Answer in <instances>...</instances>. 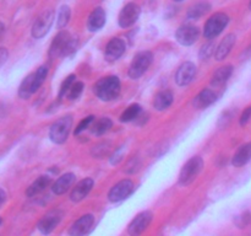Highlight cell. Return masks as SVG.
<instances>
[{
    "label": "cell",
    "instance_id": "1",
    "mask_svg": "<svg viewBox=\"0 0 251 236\" xmlns=\"http://www.w3.org/2000/svg\"><path fill=\"white\" fill-rule=\"evenodd\" d=\"M93 91L100 101L109 102L119 96L122 91V83H120V79L115 75L104 76L95 84Z\"/></svg>",
    "mask_w": 251,
    "mask_h": 236
},
{
    "label": "cell",
    "instance_id": "2",
    "mask_svg": "<svg viewBox=\"0 0 251 236\" xmlns=\"http://www.w3.org/2000/svg\"><path fill=\"white\" fill-rule=\"evenodd\" d=\"M77 49V41L66 31H60L55 37L49 48L50 58L55 57H69Z\"/></svg>",
    "mask_w": 251,
    "mask_h": 236
},
{
    "label": "cell",
    "instance_id": "3",
    "mask_svg": "<svg viewBox=\"0 0 251 236\" xmlns=\"http://www.w3.org/2000/svg\"><path fill=\"white\" fill-rule=\"evenodd\" d=\"M73 123L74 119L71 115L63 116L58 120H55L49 129V138L51 142L55 144H64L68 140Z\"/></svg>",
    "mask_w": 251,
    "mask_h": 236
},
{
    "label": "cell",
    "instance_id": "4",
    "mask_svg": "<svg viewBox=\"0 0 251 236\" xmlns=\"http://www.w3.org/2000/svg\"><path fill=\"white\" fill-rule=\"evenodd\" d=\"M202 167L203 160L200 156H193L191 159H189L180 170V174H179V184H181V186H189L190 183H193L198 178L200 172L202 171Z\"/></svg>",
    "mask_w": 251,
    "mask_h": 236
},
{
    "label": "cell",
    "instance_id": "5",
    "mask_svg": "<svg viewBox=\"0 0 251 236\" xmlns=\"http://www.w3.org/2000/svg\"><path fill=\"white\" fill-rule=\"evenodd\" d=\"M153 60V54L150 51H142L139 52L136 56L132 59L131 64L129 68V76L132 80L141 78L147 70H149L150 65Z\"/></svg>",
    "mask_w": 251,
    "mask_h": 236
},
{
    "label": "cell",
    "instance_id": "6",
    "mask_svg": "<svg viewBox=\"0 0 251 236\" xmlns=\"http://www.w3.org/2000/svg\"><path fill=\"white\" fill-rule=\"evenodd\" d=\"M229 22V17L225 12H216L207 20L203 27V36L207 39H212L223 32Z\"/></svg>",
    "mask_w": 251,
    "mask_h": 236
},
{
    "label": "cell",
    "instance_id": "7",
    "mask_svg": "<svg viewBox=\"0 0 251 236\" xmlns=\"http://www.w3.org/2000/svg\"><path fill=\"white\" fill-rule=\"evenodd\" d=\"M134 182L130 178H125L115 183L114 186L110 188L109 193H108V199L112 203H119V202L126 199L130 194L134 192Z\"/></svg>",
    "mask_w": 251,
    "mask_h": 236
},
{
    "label": "cell",
    "instance_id": "8",
    "mask_svg": "<svg viewBox=\"0 0 251 236\" xmlns=\"http://www.w3.org/2000/svg\"><path fill=\"white\" fill-rule=\"evenodd\" d=\"M64 213L60 209H53V210L48 211L41 220L37 224V229L41 231L43 235H49L55 230L56 226L60 224L61 219H63Z\"/></svg>",
    "mask_w": 251,
    "mask_h": 236
},
{
    "label": "cell",
    "instance_id": "9",
    "mask_svg": "<svg viewBox=\"0 0 251 236\" xmlns=\"http://www.w3.org/2000/svg\"><path fill=\"white\" fill-rule=\"evenodd\" d=\"M53 21H54L53 10H46L44 12H42V14L36 19L33 26H32V36L37 39L46 36V34L49 32V30H50L51 25H53Z\"/></svg>",
    "mask_w": 251,
    "mask_h": 236
},
{
    "label": "cell",
    "instance_id": "10",
    "mask_svg": "<svg viewBox=\"0 0 251 236\" xmlns=\"http://www.w3.org/2000/svg\"><path fill=\"white\" fill-rule=\"evenodd\" d=\"M140 12H141V9H140L139 5L135 4V2H129L120 11L119 17H118V24L122 29H127V27L132 26L139 20Z\"/></svg>",
    "mask_w": 251,
    "mask_h": 236
},
{
    "label": "cell",
    "instance_id": "11",
    "mask_svg": "<svg viewBox=\"0 0 251 236\" xmlns=\"http://www.w3.org/2000/svg\"><path fill=\"white\" fill-rule=\"evenodd\" d=\"M152 218H153V214L150 210L141 211L140 214H137L132 221L130 223L129 228H127V233L130 236H140L151 224Z\"/></svg>",
    "mask_w": 251,
    "mask_h": 236
},
{
    "label": "cell",
    "instance_id": "12",
    "mask_svg": "<svg viewBox=\"0 0 251 236\" xmlns=\"http://www.w3.org/2000/svg\"><path fill=\"white\" fill-rule=\"evenodd\" d=\"M199 37H200V31L198 27L191 26V25L180 26L176 32V39L178 41V43L185 47L193 46L198 41Z\"/></svg>",
    "mask_w": 251,
    "mask_h": 236
},
{
    "label": "cell",
    "instance_id": "13",
    "mask_svg": "<svg viewBox=\"0 0 251 236\" xmlns=\"http://www.w3.org/2000/svg\"><path fill=\"white\" fill-rule=\"evenodd\" d=\"M196 65L193 61H185L178 68L176 73V83L179 86H188L194 81L196 76Z\"/></svg>",
    "mask_w": 251,
    "mask_h": 236
},
{
    "label": "cell",
    "instance_id": "14",
    "mask_svg": "<svg viewBox=\"0 0 251 236\" xmlns=\"http://www.w3.org/2000/svg\"><path fill=\"white\" fill-rule=\"evenodd\" d=\"M93 224H95V216H93L92 214H85V215L78 218L77 220L71 225L70 230H69V235L85 236L86 234L90 233Z\"/></svg>",
    "mask_w": 251,
    "mask_h": 236
},
{
    "label": "cell",
    "instance_id": "15",
    "mask_svg": "<svg viewBox=\"0 0 251 236\" xmlns=\"http://www.w3.org/2000/svg\"><path fill=\"white\" fill-rule=\"evenodd\" d=\"M93 186H95V181H93L91 177H86V178L81 179V181L77 182V184L74 187L73 191H71L70 199L74 203H78V202L83 201V199L90 194V192L92 191Z\"/></svg>",
    "mask_w": 251,
    "mask_h": 236
},
{
    "label": "cell",
    "instance_id": "16",
    "mask_svg": "<svg viewBox=\"0 0 251 236\" xmlns=\"http://www.w3.org/2000/svg\"><path fill=\"white\" fill-rule=\"evenodd\" d=\"M125 52V42L122 38H112L105 46L104 58L108 61H115L124 54Z\"/></svg>",
    "mask_w": 251,
    "mask_h": 236
},
{
    "label": "cell",
    "instance_id": "17",
    "mask_svg": "<svg viewBox=\"0 0 251 236\" xmlns=\"http://www.w3.org/2000/svg\"><path fill=\"white\" fill-rule=\"evenodd\" d=\"M76 177L73 172H68V174H64L51 184V191L56 196H60V194L66 193L69 189L73 187L74 182H75Z\"/></svg>",
    "mask_w": 251,
    "mask_h": 236
},
{
    "label": "cell",
    "instance_id": "18",
    "mask_svg": "<svg viewBox=\"0 0 251 236\" xmlns=\"http://www.w3.org/2000/svg\"><path fill=\"white\" fill-rule=\"evenodd\" d=\"M105 11L102 7H96L87 19V30L90 32H97L104 26Z\"/></svg>",
    "mask_w": 251,
    "mask_h": 236
},
{
    "label": "cell",
    "instance_id": "19",
    "mask_svg": "<svg viewBox=\"0 0 251 236\" xmlns=\"http://www.w3.org/2000/svg\"><path fill=\"white\" fill-rule=\"evenodd\" d=\"M216 93L215 91L211 90V88H203L202 91L198 93L195 96L193 101L194 107L198 108V110H203V108H207L208 106L212 105L216 101Z\"/></svg>",
    "mask_w": 251,
    "mask_h": 236
},
{
    "label": "cell",
    "instance_id": "20",
    "mask_svg": "<svg viewBox=\"0 0 251 236\" xmlns=\"http://www.w3.org/2000/svg\"><path fill=\"white\" fill-rule=\"evenodd\" d=\"M234 43H235V36H234V34H233V33L227 34V36H226L225 38L221 41V43L218 44L217 48H216L215 58L217 59L218 61L225 60V59L228 57V54L230 53V51H232Z\"/></svg>",
    "mask_w": 251,
    "mask_h": 236
},
{
    "label": "cell",
    "instance_id": "21",
    "mask_svg": "<svg viewBox=\"0 0 251 236\" xmlns=\"http://www.w3.org/2000/svg\"><path fill=\"white\" fill-rule=\"evenodd\" d=\"M251 160V144H244L239 147L232 157V165L235 167H242Z\"/></svg>",
    "mask_w": 251,
    "mask_h": 236
},
{
    "label": "cell",
    "instance_id": "22",
    "mask_svg": "<svg viewBox=\"0 0 251 236\" xmlns=\"http://www.w3.org/2000/svg\"><path fill=\"white\" fill-rule=\"evenodd\" d=\"M174 101V96L172 91L169 90H162L154 96L153 100V107L157 111H166L172 106Z\"/></svg>",
    "mask_w": 251,
    "mask_h": 236
},
{
    "label": "cell",
    "instance_id": "23",
    "mask_svg": "<svg viewBox=\"0 0 251 236\" xmlns=\"http://www.w3.org/2000/svg\"><path fill=\"white\" fill-rule=\"evenodd\" d=\"M233 66L232 65H225L218 68L215 73L212 74L211 78V85L212 86H222L229 80V78L233 74Z\"/></svg>",
    "mask_w": 251,
    "mask_h": 236
},
{
    "label": "cell",
    "instance_id": "24",
    "mask_svg": "<svg viewBox=\"0 0 251 236\" xmlns=\"http://www.w3.org/2000/svg\"><path fill=\"white\" fill-rule=\"evenodd\" d=\"M50 183H51L50 176H46V175L39 176L38 178H37L36 181H34L33 183L26 189V196L29 197V198H31V197L37 196V194L42 193V192H43Z\"/></svg>",
    "mask_w": 251,
    "mask_h": 236
},
{
    "label": "cell",
    "instance_id": "25",
    "mask_svg": "<svg viewBox=\"0 0 251 236\" xmlns=\"http://www.w3.org/2000/svg\"><path fill=\"white\" fill-rule=\"evenodd\" d=\"M112 127H113L112 119L108 117H102L98 120H96V122H93L92 127H91V130H92V133L95 135L100 137V135L109 132V130L112 129Z\"/></svg>",
    "mask_w": 251,
    "mask_h": 236
},
{
    "label": "cell",
    "instance_id": "26",
    "mask_svg": "<svg viewBox=\"0 0 251 236\" xmlns=\"http://www.w3.org/2000/svg\"><path fill=\"white\" fill-rule=\"evenodd\" d=\"M141 106L139 103H132L130 105L126 110H124V112L122 113L120 116V122L123 123H127V122H132V120L137 119L141 115Z\"/></svg>",
    "mask_w": 251,
    "mask_h": 236
},
{
    "label": "cell",
    "instance_id": "27",
    "mask_svg": "<svg viewBox=\"0 0 251 236\" xmlns=\"http://www.w3.org/2000/svg\"><path fill=\"white\" fill-rule=\"evenodd\" d=\"M211 10V5L208 2H198V4L193 5L190 9L188 10V17L190 20H198L202 17L206 12Z\"/></svg>",
    "mask_w": 251,
    "mask_h": 236
},
{
    "label": "cell",
    "instance_id": "28",
    "mask_svg": "<svg viewBox=\"0 0 251 236\" xmlns=\"http://www.w3.org/2000/svg\"><path fill=\"white\" fill-rule=\"evenodd\" d=\"M48 71H49L48 66H46V65L39 66V68L34 71L33 83H32V91H33V93L37 92V91H38V88L42 86V84L44 83L47 75H48Z\"/></svg>",
    "mask_w": 251,
    "mask_h": 236
},
{
    "label": "cell",
    "instance_id": "29",
    "mask_svg": "<svg viewBox=\"0 0 251 236\" xmlns=\"http://www.w3.org/2000/svg\"><path fill=\"white\" fill-rule=\"evenodd\" d=\"M32 83H33V73L29 74L28 76L24 79V81L21 83L19 88V96L24 100H27L31 95H33V91H32Z\"/></svg>",
    "mask_w": 251,
    "mask_h": 236
},
{
    "label": "cell",
    "instance_id": "30",
    "mask_svg": "<svg viewBox=\"0 0 251 236\" xmlns=\"http://www.w3.org/2000/svg\"><path fill=\"white\" fill-rule=\"evenodd\" d=\"M110 143L109 142H103L100 143V144L95 145L92 149V155L95 157H98V159H102V157L107 156L110 152Z\"/></svg>",
    "mask_w": 251,
    "mask_h": 236
},
{
    "label": "cell",
    "instance_id": "31",
    "mask_svg": "<svg viewBox=\"0 0 251 236\" xmlns=\"http://www.w3.org/2000/svg\"><path fill=\"white\" fill-rule=\"evenodd\" d=\"M70 7L68 5H64V6L60 7L58 12V27L59 29H64L66 25L70 21Z\"/></svg>",
    "mask_w": 251,
    "mask_h": 236
},
{
    "label": "cell",
    "instance_id": "32",
    "mask_svg": "<svg viewBox=\"0 0 251 236\" xmlns=\"http://www.w3.org/2000/svg\"><path fill=\"white\" fill-rule=\"evenodd\" d=\"M74 83H75V75H74V74H71L68 78H65V80H64L60 85V90H59V100H61V98L65 97V96L68 95L69 90H70Z\"/></svg>",
    "mask_w": 251,
    "mask_h": 236
},
{
    "label": "cell",
    "instance_id": "33",
    "mask_svg": "<svg viewBox=\"0 0 251 236\" xmlns=\"http://www.w3.org/2000/svg\"><path fill=\"white\" fill-rule=\"evenodd\" d=\"M82 91H83V84L81 83V81H75V83L73 84V86H71L70 90H69L66 97H68L70 101L77 100V98L81 96V93H82Z\"/></svg>",
    "mask_w": 251,
    "mask_h": 236
},
{
    "label": "cell",
    "instance_id": "34",
    "mask_svg": "<svg viewBox=\"0 0 251 236\" xmlns=\"http://www.w3.org/2000/svg\"><path fill=\"white\" fill-rule=\"evenodd\" d=\"M93 122H95V117H93V116H87V117H85L80 123H78L77 127L75 128V130H74V134L80 135L81 133L85 132L87 128H90L91 125L93 124Z\"/></svg>",
    "mask_w": 251,
    "mask_h": 236
},
{
    "label": "cell",
    "instance_id": "35",
    "mask_svg": "<svg viewBox=\"0 0 251 236\" xmlns=\"http://www.w3.org/2000/svg\"><path fill=\"white\" fill-rule=\"evenodd\" d=\"M141 167V161H140L139 157H131L130 160H127V162L125 164V169L124 171L126 174H136L137 171L140 170Z\"/></svg>",
    "mask_w": 251,
    "mask_h": 236
},
{
    "label": "cell",
    "instance_id": "36",
    "mask_svg": "<svg viewBox=\"0 0 251 236\" xmlns=\"http://www.w3.org/2000/svg\"><path fill=\"white\" fill-rule=\"evenodd\" d=\"M215 49L216 47L213 42H208V43L203 44L200 49V54H199V56H200V59H202V60L208 59L213 53H215Z\"/></svg>",
    "mask_w": 251,
    "mask_h": 236
},
{
    "label": "cell",
    "instance_id": "37",
    "mask_svg": "<svg viewBox=\"0 0 251 236\" xmlns=\"http://www.w3.org/2000/svg\"><path fill=\"white\" fill-rule=\"evenodd\" d=\"M250 223H251V214L249 211H245V213H243L242 215L237 216V219H235V224H237L238 228H245V226L249 225Z\"/></svg>",
    "mask_w": 251,
    "mask_h": 236
},
{
    "label": "cell",
    "instance_id": "38",
    "mask_svg": "<svg viewBox=\"0 0 251 236\" xmlns=\"http://www.w3.org/2000/svg\"><path fill=\"white\" fill-rule=\"evenodd\" d=\"M123 156H124V147H120L110 155L109 161L112 165H118L123 160Z\"/></svg>",
    "mask_w": 251,
    "mask_h": 236
},
{
    "label": "cell",
    "instance_id": "39",
    "mask_svg": "<svg viewBox=\"0 0 251 236\" xmlns=\"http://www.w3.org/2000/svg\"><path fill=\"white\" fill-rule=\"evenodd\" d=\"M250 119H251V106H249V107H247L244 111H243L242 116H240L239 118L240 125H245L247 123H249Z\"/></svg>",
    "mask_w": 251,
    "mask_h": 236
},
{
    "label": "cell",
    "instance_id": "40",
    "mask_svg": "<svg viewBox=\"0 0 251 236\" xmlns=\"http://www.w3.org/2000/svg\"><path fill=\"white\" fill-rule=\"evenodd\" d=\"M7 57H9V52L6 48H0V68L4 65V63L6 61Z\"/></svg>",
    "mask_w": 251,
    "mask_h": 236
},
{
    "label": "cell",
    "instance_id": "41",
    "mask_svg": "<svg viewBox=\"0 0 251 236\" xmlns=\"http://www.w3.org/2000/svg\"><path fill=\"white\" fill-rule=\"evenodd\" d=\"M5 199H6V193H5L4 189L0 188V206H1L2 204H4Z\"/></svg>",
    "mask_w": 251,
    "mask_h": 236
},
{
    "label": "cell",
    "instance_id": "42",
    "mask_svg": "<svg viewBox=\"0 0 251 236\" xmlns=\"http://www.w3.org/2000/svg\"><path fill=\"white\" fill-rule=\"evenodd\" d=\"M4 30H5L4 24H1V22H0V37H1V34L4 33Z\"/></svg>",
    "mask_w": 251,
    "mask_h": 236
},
{
    "label": "cell",
    "instance_id": "43",
    "mask_svg": "<svg viewBox=\"0 0 251 236\" xmlns=\"http://www.w3.org/2000/svg\"><path fill=\"white\" fill-rule=\"evenodd\" d=\"M174 1H176V2H181V1H183V0H174Z\"/></svg>",
    "mask_w": 251,
    "mask_h": 236
},
{
    "label": "cell",
    "instance_id": "44",
    "mask_svg": "<svg viewBox=\"0 0 251 236\" xmlns=\"http://www.w3.org/2000/svg\"><path fill=\"white\" fill-rule=\"evenodd\" d=\"M1 223H2V220H1V218H0V225H1Z\"/></svg>",
    "mask_w": 251,
    "mask_h": 236
},
{
    "label": "cell",
    "instance_id": "45",
    "mask_svg": "<svg viewBox=\"0 0 251 236\" xmlns=\"http://www.w3.org/2000/svg\"><path fill=\"white\" fill-rule=\"evenodd\" d=\"M250 9H251V1H250Z\"/></svg>",
    "mask_w": 251,
    "mask_h": 236
}]
</instances>
